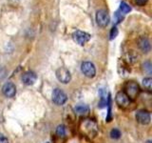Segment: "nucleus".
<instances>
[{
    "mask_svg": "<svg viewBox=\"0 0 152 143\" xmlns=\"http://www.w3.org/2000/svg\"><path fill=\"white\" fill-rule=\"evenodd\" d=\"M80 131L86 136L93 138L98 135L99 127L93 119L86 118L80 123Z\"/></svg>",
    "mask_w": 152,
    "mask_h": 143,
    "instance_id": "obj_1",
    "label": "nucleus"
},
{
    "mask_svg": "<svg viewBox=\"0 0 152 143\" xmlns=\"http://www.w3.org/2000/svg\"><path fill=\"white\" fill-rule=\"evenodd\" d=\"M125 94L130 99H135L140 94V86L135 81H127L125 84Z\"/></svg>",
    "mask_w": 152,
    "mask_h": 143,
    "instance_id": "obj_2",
    "label": "nucleus"
},
{
    "mask_svg": "<svg viewBox=\"0 0 152 143\" xmlns=\"http://www.w3.org/2000/svg\"><path fill=\"white\" fill-rule=\"evenodd\" d=\"M95 19H96V23H97L98 26L104 28L109 24V21H110V16H109L108 13L106 11V10L101 9V10H98V11L96 12Z\"/></svg>",
    "mask_w": 152,
    "mask_h": 143,
    "instance_id": "obj_3",
    "label": "nucleus"
},
{
    "mask_svg": "<svg viewBox=\"0 0 152 143\" xmlns=\"http://www.w3.org/2000/svg\"><path fill=\"white\" fill-rule=\"evenodd\" d=\"M90 37L91 36H90L89 33L80 31V30H76L72 33V39L74 40V42H76L80 46H84L86 43L88 42L90 40Z\"/></svg>",
    "mask_w": 152,
    "mask_h": 143,
    "instance_id": "obj_4",
    "label": "nucleus"
},
{
    "mask_svg": "<svg viewBox=\"0 0 152 143\" xmlns=\"http://www.w3.org/2000/svg\"><path fill=\"white\" fill-rule=\"evenodd\" d=\"M81 71L84 74L85 76L88 78H93L96 75V68L95 65L90 61H84L81 64Z\"/></svg>",
    "mask_w": 152,
    "mask_h": 143,
    "instance_id": "obj_5",
    "label": "nucleus"
},
{
    "mask_svg": "<svg viewBox=\"0 0 152 143\" xmlns=\"http://www.w3.org/2000/svg\"><path fill=\"white\" fill-rule=\"evenodd\" d=\"M56 77L58 79L61 83L63 84H68L70 82L71 80V74H70V72L65 68V67H60L56 70Z\"/></svg>",
    "mask_w": 152,
    "mask_h": 143,
    "instance_id": "obj_6",
    "label": "nucleus"
},
{
    "mask_svg": "<svg viewBox=\"0 0 152 143\" xmlns=\"http://www.w3.org/2000/svg\"><path fill=\"white\" fill-rule=\"evenodd\" d=\"M115 100H116V103L118 104V106L123 109L129 108L131 105V99L128 97L125 94V92H123V91L117 93L115 97Z\"/></svg>",
    "mask_w": 152,
    "mask_h": 143,
    "instance_id": "obj_7",
    "label": "nucleus"
},
{
    "mask_svg": "<svg viewBox=\"0 0 152 143\" xmlns=\"http://www.w3.org/2000/svg\"><path fill=\"white\" fill-rule=\"evenodd\" d=\"M66 100H68V97H66V93L64 91H62L60 89H55L53 90V92H52V101H53L56 105H64Z\"/></svg>",
    "mask_w": 152,
    "mask_h": 143,
    "instance_id": "obj_8",
    "label": "nucleus"
},
{
    "mask_svg": "<svg viewBox=\"0 0 152 143\" xmlns=\"http://www.w3.org/2000/svg\"><path fill=\"white\" fill-rule=\"evenodd\" d=\"M135 118L142 125H148L151 121L150 114L147 111H145V110H140V111H138L135 114Z\"/></svg>",
    "mask_w": 152,
    "mask_h": 143,
    "instance_id": "obj_9",
    "label": "nucleus"
},
{
    "mask_svg": "<svg viewBox=\"0 0 152 143\" xmlns=\"http://www.w3.org/2000/svg\"><path fill=\"white\" fill-rule=\"evenodd\" d=\"M22 82L25 84V85H28V86H31V85H33L35 82H36V79H37V75L34 72L32 71H28L26 73H24L22 74Z\"/></svg>",
    "mask_w": 152,
    "mask_h": 143,
    "instance_id": "obj_10",
    "label": "nucleus"
},
{
    "mask_svg": "<svg viewBox=\"0 0 152 143\" xmlns=\"http://www.w3.org/2000/svg\"><path fill=\"white\" fill-rule=\"evenodd\" d=\"M2 93L4 94L5 97L9 98L13 97L16 94V87L12 82H7L5 83L2 87Z\"/></svg>",
    "mask_w": 152,
    "mask_h": 143,
    "instance_id": "obj_11",
    "label": "nucleus"
},
{
    "mask_svg": "<svg viewBox=\"0 0 152 143\" xmlns=\"http://www.w3.org/2000/svg\"><path fill=\"white\" fill-rule=\"evenodd\" d=\"M138 47L139 49L144 52V54H148L151 50V44L148 38H146L145 36H142L138 40Z\"/></svg>",
    "mask_w": 152,
    "mask_h": 143,
    "instance_id": "obj_12",
    "label": "nucleus"
},
{
    "mask_svg": "<svg viewBox=\"0 0 152 143\" xmlns=\"http://www.w3.org/2000/svg\"><path fill=\"white\" fill-rule=\"evenodd\" d=\"M74 113L79 116H87L89 113V107L86 104H77L74 107Z\"/></svg>",
    "mask_w": 152,
    "mask_h": 143,
    "instance_id": "obj_13",
    "label": "nucleus"
},
{
    "mask_svg": "<svg viewBox=\"0 0 152 143\" xmlns=\"http://www.w3.org/2000/svg\"><path fill=\"white\" fill-rule=\"evenodd\" d=\"M100 102H99V107L104 108L107 106V93L104 89H100ZM108 97V95H107Z\"/></svg>",
    "mask_w": 152,
    "mask_h": 143,
    "instance_id": "obj_14",
    "label": "nucleus"
},
{
    "mask_svg": "<svg viewBox=\"0 0 152 143\" xmlns=\"http://www.w3.org/2000/svg\"><path fill=\"white\" fill-rule=\"evenodd\" d=\"M107 121L109 122L111 120V95L110 94H108L107 97Z\"/></svg>",
    "mask_w": 152,
    "mask_h": 143,
    "instance_id": "obj_15",
    "label": "nucleus"
},
{
    "mask_svg": "<svg viewBox=\"0 0 152 143\" xmlns=\"http://www.w3.org/2000/svg\"><path fill=\"white\" fill-rule=\"evenodd\" d=\"M56 135L59 137H65L66 135V128L65 125H59L56 128Z\"/></svg>",
    "mask_w": 152,
    "mask_h": 143,
    "instance_id": "obj_16",
    "label": "nucleus"
},
{
    "mask_svg": "<svg viewBox=\"0 0 152 143\" xmlns=\"http://www.w3.org/2000/svg\"><path fill=\"white\" fill-rule=\"evenodd\" d=\"M120 12L124 14H126L127 13H129L131 11V7L128 4H126V2H121L120 4Z\"/></svg>",
    "mask_w": 152,
    "mask_h": 143,
    "instance_id": "obj_17",
    "label": "nucleus"
},
{
    "mask_svg": "<svg viewBox=\"0 0 152 143\" xmlns=\"http://www.w3.org/2000/svg\"><path fill=\"white\" fill-rule=\"evenodd\" d=\"M142 86L145 88L147 91H151L152 89V79L150 77H145L142 80Z\"/></svg>",
    "mask_w": 152,
    "mask_h": 143,
    "instance_id": "obj_18",
    "label": "nucleus"
},
{
    "mask_svg": "<svg viewBox=\"0 0 152 143\" xmlns=\"http://www.w3.org/2000/svg\"><path fill=\"white\" fill-rule=\"evenodd\" d=\"M142 70H144L146 74H151L152 73V65L150 61H145L144 64H142Z\"/></svg>",
    "mask_w": 152,
    "mask_h": 143,
    "instance_id": "obj_19",
    "label": "nucleus"
},
{
    "mask_svg": "<svg viewBox=\"0 0 152 143\" xmlns=\"http://www.w3.org/2000/svg\"><path fill=\"white\" fill-rule=\"evenodd\" d=\"M137 57L138 56L134 54V52H129L126 55V61L128 63H134V62H136V60H137Z\"/></svg>",
    "mask_w": 152,
    "mask_h": 143,
    "instance_id": "obj_20",
    "label": "nucleus"
},
{
    "mask_svg": "<svg viewBox=\"0 0 152 143\" xmlns=\"http://www.w3.org/2000/svg\"><path fill=\"white\" fill-rule=\"evenodd\" d=\"M110 137L113 139H118V138L121 137V132L118 129H112L110 131Z\"/></svg>",
    "mask_w": 152,
    "mask_h": 143,
    "instance_id": "obj_21",
    "label": "nucleus"
},
{
    "mask_svg": "<svg viewBox=\"0 0 152 143\" xmlns=\"http://www.w3.org/2000/svg\"><path fill=\"white\" fill-rule=\"evenodd\" d=\"M118 29H117V27H113L112 29H111V31H110V33H109V39L110 40H113L114 38H116V36L118 35Z\"/></svg>",
    "mask_w": 152,
    "mask_h": 143,
    "instance_id": "obj_22",
    "label": "nucleus"
},
{
    "mask_svg": "<svg viewBox=\"0 0 152 143\" xmlns=\"http://www.w3.org/2000/svg\"><path fill=\"white\" fill-rule=\"evenodd\" d=\"M147 2H148V0H135V3L138 5V6H140V7L145 6V5Z\"/></svg>",
    "mask_w": 152,
    "mask_h": 143,
    "instance_id": "obj_23",
    "label": "nucleus"
},
{
    "mask_svg": "<svg viewBox=\"0 0 152 143\" xmlns=\"http://www.w3.org/2000/svg\"><path fill=\"white\" fill-rule=\"evenodd\" d=\"M0 143H9L8 138L3 133H0Z\"/></svg>",
    "mask_w": 152,
    "mask_h": 143,
    "instance_id": "obj_24",
    "label": "nucleus"
},
{
    "mask_svg": "<svg viewBox=\"0 0 152 143\" xmlns=\"http://www.w3.org/2000/svg\"><path fill=\"white\" fill-rule=\"evenodd\" d=\"M115 15H116V24L120 23V22L123 20V16L120 15V13H116Z\"/></svg>",
    "mask_w": 152,
    "mask_h": 143,
    "instance_id": "obj_25",
    "label": "nucleus"
},
{
    "mask_svg": "<svg viewBox=\"0 0 152 143\" xmlns=\"http://www.w3.org/2000/svg\"><path fill=\"white\" fill-rule=\"evenodd\" d=\"M47 143H49V142H47Z\"/></svg>",
    "mask_w": 152,
    "mask_h": 143,
    "instance_id": "obj_26",
    "label": "nucleus"
}]
</instances>
